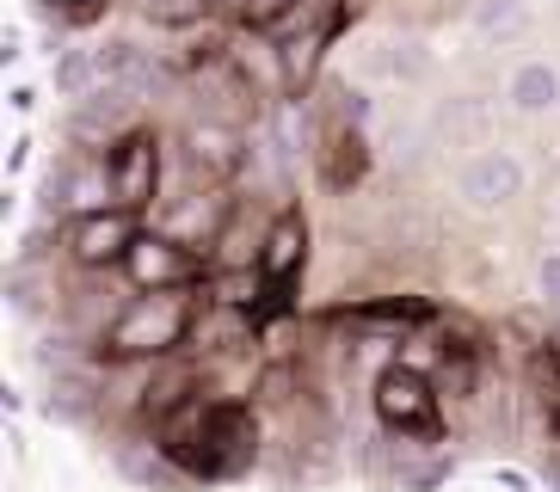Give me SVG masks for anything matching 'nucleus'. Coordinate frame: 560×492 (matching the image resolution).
Wrapping results in <instances>:
<instances>
[{
    "mask_svg": "<svg viewBox=\"0 0 560 492\" xmlns=\"http://www.w3.org/2000/svg\"><path fill=\"white\" fill-rule=\"evenodd\" d=\"M215 0H149V19L166 32H185V25H203Z\"/></svg>",
    "mask_w": 560,
    "mask_h": 492,
    "instance_id": "17",
    "label": "nucleus"
},
{
    "mask_svg": "<svg viewBox=\"0 0 560 492\" xmlns=\"http://www.w3.org/2000/svg\"><path fill=\"white\" fill-rule=\"evenodd\" d=\"M198 320H203L198 283H179V290H136L130 302L105 320L93 351H100V363H161V358H179V344L198 332Z\"/></svg>",
    "mask_w": 560,
    "mask_h": 492,
    "instance_id": "1",
    "label": "nucleus"
},
{
    "mask_svg": "<svg viewBox=\"0 0 560 492\" xmlns=\"http://www.w3.org/2000/svg\"><path fill=\"white\" fill-rule=\"evenodd\" d=\"M462 197H468V210H505L511 197H524V161L511 148H480L462 166Z\"/></svg>",
    "mask_w": 560,
    "mask_h": 492,
    "instance_id": "7",
    "label": "nucleus"
},
{
    "mask_svg": "<svg viewBox=\"0 0 560 492\" xmlns=\"http://www.w3.org/2000/svg\"><path fill=\"white\" fill-rule=\"evenodd\" d=\"M511 105H517V112H555L560 105V74L548 62H524L517 68V74H511Z\"/></svg>",
    "mask_w": 560,
    "mask_h": 492,
    "instance_id": "13",
    "label": "nucleus"
},
{
    "mask_svg": "<svg viewBox=\"0 0 560 492\" xmlns=\"http://www.w3.org/2000/svg\"><path fill=\"white\" fill-rule=\"evenodd\" d=\"M136 210H74L68 215V259L86 265V271H105V265H124V253L136 246Z\"/></svg>",
    "mask_w": 560,
    "mask_h": 492,
    "instance_id": "4",
    "label": "nucleus"
},
{
    "mask_svg": "<svg viewBox=\"0 0 560 492\" xmlns=\"http://www.w3.org/2000/svg\"><path fill=\"white\" fill-rule=\"evenodd\" d=\"M376 419L388 437H419V443H438V431H444V394H438V382L419 370V363H382L376 370Z\"/></svg>",
    "mask_w": 560,
    "mask_h": 492,
    "instance_id": "2",
    "label": "nucleus"
},
{
    "mask_svg": "<svg viewBox=\"0 0 560 492\" xmlns=\"http://www.w3.org/2000/svg\"><path fill=\"white\" fill-rule=\"evenodd\" d=\"M253 154L247 130L241 124H222V117H203V124H191L185 130V161H191V173H203V179H229V173H241Z\"/></svg>",
    "mask_w": 560,
    "mask_h": 492,
    "instance_id": "8",
    "label": "nucleus"
},
{
    "mask_svg": "<svg viewBox=\"0 0 560 492\" xmlns=\"http://www.w3.org/2000/svg\"><path fill=\"white\" fill-rule=\"evenodd\" d=\"M100 86V62H93V49H62L56 56V93L62 98H86Z\"/></svg>",
    "mask_w": 560,
    "mask_h": 492,
    "instance_id": "15",
    "label": "nucleus"
},
{
    "mask_svg": "<svg viewBox=\"0 0 560 492\" xmlns=\"http://www.w3.org/2000/svg\"><path fill=\"white\" fill-rule=\"evenodd\" d=\"M480 124H487L480 98H450V105H444V136H450V142H456V136H475Z\"/></svg>",
    "mask_w": 560,
    "mask_h": 492,
    "instance_id": "19",
    "label": "nucleus"
},
{
    "mask_svg": "<svg viewBox=\"0 0 560 492\" xmlns=\"http://www.w3.org/2000/svg\"><path fill=\"white\" fill-rule=\"evenodd\" d=\"M548 351H555V363H560V332H555V339H548Z\"/></svg>",
    "mask_w": 560,
    "mask_h": 492,
    "instance_id": "22",
    "label": "nucleus"
},
{
    "mask_svg": "<svg viewBox=\"0 0 560 492\" xmlns=\"http://www.w3.org/2000/svg\"><path fill=\"white\" fill-rule=\"evenodd\" d=\"M536 290H542V308L560 314V253H548V259L536 265Z\"/></svg>",
    "mask_w": 560,
    "mask_h": 492,
    "instance_id": "21",
    "label": "nucleus"
},
{
    "mask_svg": "<svg viewBox=\"0 0 560 492\" xmlns=\"http://www.w3.org/2000/svg\"><path fill=\"white\" fill-rule=\"evenodd\" d=\"M314 166H320L327 191H351V185L370 173V142H363L358 124H327V130H320V148H314Z\"/></svg>",
    "mask_w": 560,
    "mask_h": 492,
    "instance_id": "9",
    "label": "nucleus"
},
{
    "mask_svg": "<svg viewBox=\"0 0 560 492\" xmlns=\"http://www.w3.org/2000/svg\"><path fill=\"white\" fill-rule=\"evenodd\" d=\"M529 25V0H475V32L487 44H511Z\"/></svg>",
    "mask_w": 560,
    "mask_h": 492,
    "instance_id": "14",
    "label": "nucleus"
},
{
    "mask_svg": "<svg viewBox=\"0 0 560 492\" xmlns=\"http://www.w3.org/2000/svg\"><path fill=\"white\" fill-rule=\"evenodd\" d=\"M450 475H456V456H431V461H412L407 475H400V492H431V487H444Z\"/></svg>",
    "mask_w": 560,
    "mask_h": 492,
    "instance_id": "18",
    "label": "nucleus"
},
{
    "mask_svg": "<svg viewBox=\"0 0 560 492\" xmlns=\"http://www.w3.org/2000/svg\"><path fill=\"white\" fill-rule=\"evenodd\" d=\"M105 166H112V203L117 210L142 215V210L161 203V142H154L149 130H130L124 142H112Z\"/></svg>",
    "mask_w": 560,
    "mask_h": 492,
    "instance_id": "5",
    "label": "nucleus"
},
{
    "mask_svg": "<svg viewBox=\"0 0 560 492\" xmlns=\"http://www.w3.org/2000/svg\"><path fill=\"white\" fill-rule=\"evenodd\" d=\"M332 320H346V327H425L431 320V302H419V295H376V302H351V308H332Z\"/></svg>",
    "mask_w": 560,
    "mask_h": 492,
    "instance_id": "12",
    "label": "nucleus"
},
{
    "mask_svg": "<svg viewBox=\"0 0 560 492\" xmlns=\"http://www.w3.org/2000/svg\"><path fill=\"white\" fill-rule=\"evenodd\" d=\"M555 13H560V0H555Z\"/></svg>",
    "mask_w": 560,
    "mask_h": 492,
    "instance_id": "23",
    "label": "nucleus"
},
{
    "mask_svg": "<svg viewBox=\"0 0 560 492\" xmlns=\"http://www.w3.org/2000/svg\"><path fill=\"white\" fill-rule=\"evenodd\" d=\"M382 68H388L395 81H425V74H431V56H425V44L395 37V44H382Z\"/></svg>",
    "mask_w": 560,
    "mask_h": 492,
    "instance_id": "16",
    "label": "nucleus"
},
{
    "mask_svg": "<svg viewBox=\"0 0 560 492\" xmlns=\"http://www.w3.org/2000/svg\"><path fill=\"white\" fill-rule=\"evenodd\" d=\"M302 259H308V222H302V210H278L271 229H265V246H259L265 283H296Z\"/></svg>",
    "mask_w": 560,
    "mask_h": 492,
    "instance_id": "10",
    "label": "nucleus"
},
{
    "mask_svg": "<svg viewBox=\"0 0 560 492\" xmlns=\"http://www.w3.org/2000/svg\"><path fill=\"white\" fill-rule=\"evenodd\" d=\"M290 7H296V0H241V19H247L253 32H271Z\"/></svg>",
    "mask_w": 560,
    "mask_h": 492,
    "instance_id": "20",
    "label": "nucleus"
},
{
    "mask_svg": "<svg viewBox=\"0 0 560 492\" xmlns=\"http://www.w3.org/2000/svg\"><path fill=\"white\" fill-rule=\"evenodd\" d=\"M124 278L136 290H179V283H203V253L198 246L173 241L161 229H142L136 246L124 253Z\"/></svg>",
    "mask_w": 560,
    "mask_h": 492,
    "instance_id": "3",
    "label": "nucleus"
},
{
    "mask_svg": "<svg viewBox=\"0 0 560 492\" xmlns=\"http://www.w3.org/2000/svg\"><path fill=\"white\" fill-rule=\"evenodd\" d=\"M229 215H234V197L210 179L203 191H185V197H173V203H166V210H161V234H173V241L210 253L215 234L229 229Z\"/></svg>",
    "mask_w": 560,
    "mask_h": 492,
    "instance_id": "6",
    "label": "nucleus"
},
{
    "mask_svg": "<svg viewBox=\"0 0 560 492\" xmlns=\"http://www.w3.org/2000/svg\"><path fill=\"white\" fill-rule=\"evenodd\" d=\"M93 62H100V81L105 86H124L130 98L161 93V68H154V56H149V49H136V44H124V37L100 44V49H93Z\"/></svg>",
    "mask_w": 560,
    "mask_h": 492,
    "instance_id": "11",
    "label": "nucleus"
},
{
    "mask_svg": "<svg viewBox=\"0 0 560 492\" xmlns=\"http://www.w3.org/2000/svg\"><path fill=\"white\" fill-rule=\"evenodd\" d=\"M56 7H62V0H56Z\"/></svg>",
    "mask_w": 560,
    "mask_h": 492,
    "instance_id": "24",
    "label": "nucleus"
}]
</instances>
